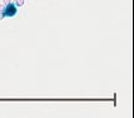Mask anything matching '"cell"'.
<instances>
[{"label":"cell","mask_w":134,"mask_h":118,"mask_svg":"<svg viewBox=\"0 0 134 118\" xmlns=\"http://www.w3.org/2000/svg\"><path fill=\"white\" fill-rule=\"evenodd\" d=\"M4 14L6 17H13V15H15L17 14V8H15V5L12 4V3H9L5 6V9H4Z\"/></svg>","instance_id":"cell-1"},{"label":"cell","mask_w":134,"mask_h":118,"mask_svg":"<svg viewBox=\"0 0 134 118\" xmlns=\"http://www.w3.org/2000/svg\"><path fill=\"white\" fill-rule=\"evenodd\" d=\"M24 4V0H17V4H15V6H22Z\"/></svg>","instance_id":"cell-2"},{"label":"cell","mask_w":134,"mask_h":118,"mask_svg":"<svg viewBox=\"0 0 134 118\" xmlns=\"http://www.w3.org/2000/svg\"><path fill=\"white\" fill-rule=\"evenodd\" d=\"M4 9H5V5L4 4H0V12H4Z\"/></svg>","instance_id":"cell-3"},{"label":"cell","mask_w":134,"mask_h":118,"mask_svg":"<svg viewBox=\"0 0 134 118\" xmlns=\"http://www.w3.org/2000/svg\"><path fill=\"white\" fill-rule=\"evenodd\" d=\"M4 17H5L4 12H0V20H1V19H4Z\"/></svg>","instance_id":"cell-4"},{"label":"cell","mask_w":134,"mask_h":118,"mask_svg":"<svg viewBox=\"0 0 134 118\" xmlns=\"http://www.w3.org/2000/svg\"><path fill=\"white\" fill-rule=\"evenodd\" d=\"M4 3H5V4H6V5H8V4H9V3H10V0H4Z\"/></svg>","instance_id":"cell-5"}]
</instances>
